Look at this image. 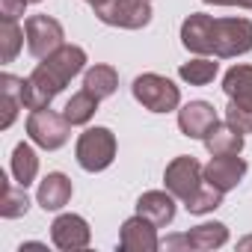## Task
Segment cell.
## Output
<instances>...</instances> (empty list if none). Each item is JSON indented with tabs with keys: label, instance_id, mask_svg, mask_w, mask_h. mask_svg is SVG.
I'll use <instances>...</instances> for the list:
<instances>
[{
	"label": "cell",
	"instance_id": "cell-1",
	"mask_svg": "<svg viewBox=\"0 0 252 252\" xmlns=\"http://www.w3.org/2000/svg\"><path fill=\"white\" fill-rule=\"evenodd\" d=\"M86 71V51L80 45H63L51 57H45L27 77H24V107L45 110L51 101L80 74Z\"/></svg>",
	"mask_w": 252,
	"mask_h": 252
},
{
	"label": "cell",
	"instance_id": "cell-2",
	"mask_svg": "<svg viewBox=\"0 0 252 252\" xmlns=\"http://www.w3.org/2000/svg\"><path fill=\"white\" fill-rule=\"evenodd\" d=\"M116 149H119L116 134L110 128H104V125H95V128H86L77 137L74 158L83 172H104L116 160Z\"/></svg>",
	"mask_w": 252,
	"mask_h": 252
},
{
	"label": "cell",
	"instance_id": "cell-3",
	"mask_svg": "<svg viewBox=\"0 0 252 252\" xmlns=\"http://www.w3.org/2000/svg\"><path fill=\"white\" fill-rule=\"evenodd\" d=\"M252 51V21L249 18H214L211 21V57L234 60Z\"/></svg>",
	"mask_w": 252,
	"mask_h": 252
},
{
	"label": "cell",
	"instance_id": "cell-4",
	"mask_svg": "<svg viewBox=\"0 0 252 252\" xmlns=\"http://www.w3.org/2000/svg\"><path fill=\"white\" fill-rule=\"evenodd\" d=\"M131 92L149 113H172V110L181 107V89L169 77L155 74V71H146V74L134 77Z\"/></svg>",
	"mask_w": 252,
	"mask_h": 252
},
{
	"label": "cell",
	"instance_id": "cell-5",
	"mask_svg": "<svg viewBox=\"0 0 252 252\" xmlns=\"http://www.w3.org/2000/svg\"><path fill=\"white\" fill-rule=\"evenodd\" d=\"M27 137L33 146L45 149V152H57L68 143L71 137V122L63 113H54L51 107L45 110H33L27 116Z\"/></svg>",
	"mask_w": 252,
	"mask_h": 252
},
{
	"label": "cell",
	"instance_id": "cell-6",
	"mask_svg": "<svg viewBox=\"0 0 252 252\" xmlns=\"http://www.w3.org/2000/svg\"><path fill=\"white\" fill-rule=\"evenodd\" d=\"M163 184H166V190L184 205V202H190V199L199 193V187L205 184V166H202L193 155H178V158H172V160L166 163V169H163Z\"/></svg>",
	"mask_w": 252,
	"mask_h": 252
},
{
	"label": "cell",
	"instance_id": "cell-7",
	"mask_svg": "<svg viewBox=\"0 0 252 252\" xmlns=\"http://www.w3.org/2000/svg\"><path fill=\"white\" fill-rule=\"evenodd\" d=\"M95 18L119 30H143L152 24V0H107L95 6Z\"/></svg>",
	"mask_w": 252,
	"mask_h": 252
},
{
	"label": "cell",
	"instance_id": "cell-8",
	"mask_svg": "<svg viewBox=\"0 0 252 252\" xmlns=\"http://www.w3.org/2000/svg\"><path fill=\"white\" fill-rule=\"evenodd\" d=\"M24 36H27V51L36 60H45L65 45V30L51 15H30L24 21Z\"/></svg>",
	"mask_w": 252,
	"mask_h": 252
},
{
	"label": "cell",
	"instance_id": "cell-9",
	"mask_svg": "<svg viewBox=\"0 0 252 252\" xmlns=\"http://www.w3.org/2000/svg\"><path fill=\"white\" fill-rule=\"evenodd\" d=\"M228 243V225L225 222H199L184 234H169L163 240L166 249H187V252H211Z\"/></svg>",
	"mask_w": 252,
	"mask_h": 252
},
{
	"label": "cell",
	"instance_id": "cell-10",
	"mask_svg": "<svg viewBox=\"0 0 252 252\" xmlns=\"http://www.w3.org/2000/svg\"><path fill=\"white\" fill-rule=\"evenodd\" d=\"M92 240V228L80 214H60L51 222V243L63 252H77L86 249Z\"/></svg>",
	"mask_w": 252,
	"mask_h": 252
},
{
	"label": "cell",
	"instance_id": "cell-11",
	"mask_svg": "<svg viewBox=\"0 0 252 252\" xmlns=\"http://www.w3.org/2000/svg\"><path fill=\"white\" fill-rule=\"evenodd\" d=\"M163 243L158 237V225L140 214L128 217L119 231V249L122 252H158Z\"/></svg>",
	"mask_w": 252,
	"mask_h": 252
},
{
	"label": "cell",
	"instance_id": "cell-12",
	"mask_svg": "<svg viewBox=\"0 0 252 252\" xmlns=\"http://www.w3.org/2000/svg\"><path fill=\"white\" fill-rule=\"evenodd\" d=\"M217 122H220V116H217L214 104H208V101H190L178 110V131L187 140H205Z\"/></svg>",
	"mask_w": 252,
	"mask_h": 252
},
{
	"label": "cell",
	"instance_id": "cell-13",
	"mask_svg": "<svg viewBox=\"0 0 252 252\" xmlns=\"http://www.w3.org/2000/svg\"><path fill=\"white\" fill-rule=\"evenodd\" d=\"M246 169H249L246 160L237 158V155H211V160L205 163V181L214 184L217 190L228 193L243 181Z\"/></svg>",
	"mask_w": 252,
	"mask_h": 252
},
{
	"label": "cell",
	"instance_id": "cell-14",
	"mask_svg": "<svg viewBox=\"0 0 252 252\" xmlns=\"http://www.w3.org/2000/svg\"><path fill=\"white\" fill-rule=\"evenodd\" d=\"M71 196H74V184H71V178L65 172H48L39 181V190H36L39 208L42 211H51V214L63 211L71 202Z\"/></svg>",
	"mask_w": 252,
	"mask_h": 252
},
{
	"label": "cell",
	"instance_id": "cell-15",
	"mask_svg": "<svg viewBox=\"0 0 252 252\" xmlns=\"http://www.w3.org/2000/svg\"><path fill=\"white\" fill-rule=\"evenodd\" d=\"M175 196L169 193V190H146L140 199H137V214L140 217H146V220H152L158 228H166L172 220H175Z\"/></svg>",
	"mask_w": 252,
	"mask_h": 252
},
{
	"label": "cell",
	"instance_id": "cell-16",
	"mask_svg": "<svg viewBox=\"0 0 252 252\" xmlns=\"http://www.w3.org/2000/svg\"><path fill=\"white\" fill-rule=\"evenodd\" d=\"M222 92L231 104L252 110V65L237 63L222 74Z\"/></svg>",
	"mask_w": 252,
	"mask_h": 252
},
{
	"label": "cell",
	"instance_id": "cell-17",
	"mask_svg": "<svg viewBox=\"0 0 252 252\" xmlns=\"http://www.w3.org/2000/svg\"><path fill=\"white\" fill-rule=\"evenodd\" d=\"M24 107V77H15L9 71L0 74V110H3V116H0V128H12V122L18 116V110Z\"/></svg>",
	"mask_w": 252,
	"mask_h": 252
},
{
	"label": "cell",
	"instance_id": "cell-18",
	"mask_svg": "<svg viewBox=\"0 0 252 252\" xmlns=\"http://www.w3.org/2000/svg\"><path fill=\"white\" fill-rule=\"evenodd\" d=\"M205 149L211 155H240L243 152V143H246V134H240L237 128H231L228 122H217L211 134L202 140Z\"/></svg>",
	"mask_w": 252,
	"mask_h": 252
},
{
	"label": "cell",
	"instance_id": "cell-19",
	"mask_svg": "<svg viewBox=\"0 0 252 252\" xmlns=\"http://www.w3.org/2000/svg\"><path fill=\"white\" fill-rule=\"evenodd\" d=\"M83 89H89L92 95H98L104 101V98L116 95V89H119V71L113 65H107V63H95V65H89L83 71Z\"/></svg>",
	"mask_w": 252,
	"mask_h": 252
},
{
	"label": "cell",
	"instance_id": "cell-20",
	"mask_svg": "<svg viewBox=\"0 0 252 252\" xmlns=\"http://www.w3.org/2000/svg\"><path fill=\"white\" fill-rule=\"evenodd\" d=\"M98 104H101L98 95H92L89 89H80V92H74V95L65 101L63 116L71 122V128H80V125H89V122H92V116L98 113Z\"/></svg>",
	"mask_w": 252,
	"mask_h": 252
},
{
	"label": "cell",
	"instance_id": "cell-21",
	"mask_svg": "<svg viewBox=\"0 0 252 252\" xmlns=\"http://www.w3.org/2000/svg\"><path fill=\"white\" fill-rule=\"evenodd\" d=\"M217 57H193L190 63L178 65V77L190 86H208L217 74H220V63H214Z\"/></svg>",
	"mask_w": 252,
	"mask_h": 252
},
{
	"label": "cell",
	"instance_id": "cell-22",
	"mask_svg": "<svg viewBox=\"0 0 252 252\" xmlns=\"http://www.w3.org/2000/svg\"><path fill=\"white\" fill-rule=\"evenodd\" d=\"M39 175V158L33 152L30 143H18L12 149V178L21 184V187H30Z\"/></svg>",
	"mask_w": 252,
	"mask_h": 252
},
{
	"label": "cell",
	"instance_id": "cell-23",
	"mask_svg": "<svg viewBox=\"0 0 252 252\" xmlns=\"http://www.w3.org/2000/svg\"><path fill=\"white\" fill-rule=\"evenodd\" d=\"M0 181H3V202H0V217L3 220H18L30 211V199H27V187H21L18 181H6L3 175H0Z\"/></svg>",
	"mask_w": 252,
	"mask_h": 252
},
{
	"label": "cell",
	"instance_id": "cell-24",
	"mask_svg": "<svg viewBox=\"0 0 252 252\" xmlns=\"http://www.w3.org/2000/svg\"><path fill=\"white\" fill-rule=\"evenodd\" d=\"M27 36L24 30L18 27V21H9V18H0V63L9 65L15 63V57L21 54Z\"/></svg>",
	"mask_w": 252,
	"mask_h": 252
},
{
	"label": "cell",
	"instance_id": "cell-25",
	"mask_svg": "<svg viewBox=\"0 0 252 252\" xmlns=\"http://www.w3.org/2000/svg\"><path fill=\"white\" fill-rule=\"evenodd\" d=\"M222 196H225L222 190H217L214 184H208V181H205V184L199 187V193H196L190 202H184V208H187L190 214L202 217V214H211V211H217V208L222 205Z\"/></svg>",
	"mask_w": 252,
	"mask_h": 252
},
{
	"label": "cell",
	"instance_id": "cell-26",
	"mask_svg": "<svg viewBox=\"0 0 252 252\" xmlns=\"http://www.w3.org/2000/svg\"><path fill=\"white\" fill-rule=\"evenodd\" d=\"M225 122L231 125V128H237L240 134H252V110H243V107H237V104L228 101V107H225Z\"/></svg>",
	"mask_w": 252,
	"mask_h": 252
},
{
	"label": "cell",
	"instance_id": "cell-27",
	"mask_svg": "<svg viewBox=\"0 0 252 252\" xmlns=\"http://www.w3.org/2000/svg\"><path fill=\"white\" fill-rule=\"evenodd\" d=\"M30 0H0V18H9V21H18L24 15Z\"/></svg>",
	"mask_w": 252,
	"mask_h": 252
},
{
	"label": "cell",
	"instance_id": "cell-28",
	"mask_svg": "<svg viewBox=\"0 0 252 252\" xmlns=\"http://www.w3.org/2000/svg\"><path fill=\"white\" fill-rule=\"evenodd\" d=\"M208 6H240V9H252V0H202Z\"/></svg>",
	"mask_w": 252,
	"mask_h": 252
},
{
	"label": "cell",
	"instance_id": "cell-29",
	"mask_svg": "<svg viewBox=\"0 0 252 252\" xmlns=\"http://www.w3.org/2000/svg\"><path fill=\"white\" fill-rule=\"evenodd\" d=\"M237 249H240V252L252 249V234H249V237H243V240H237Z\"/></svg>",
	"mask_w": 252,
	"mask_h": 252
},
{
	"label": "cell",
	"instance_id": "cell-30",
	"mask_svg": "<svg viewBox=\"0 0 252 252\" xmlns=\"http://www.w3.org/2000/svg\"><path fill=\"white\" fill-rule=\"evenodd\" d=\"M86 3H89V6L95 9V6H101V3H107V0H86Z\"/></svg>",
	"mask_w": 252,
	"mask_h": 252
},
{
	"label": "cell",
	"instance_id": "cell-31",
	"mask_svg": "<svg viewBox=\"0 0 252 252\" xmlns=\"http://www.w3.org/2000/svg\"><path fill=\"white\" fill-rule=\"evenodd\" d=\"M30 3H42V0H30Z\"/></svg>",
	"mask_w": 252,
	"mask_h": 252
}]
</instances>
